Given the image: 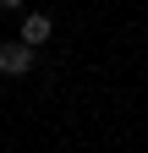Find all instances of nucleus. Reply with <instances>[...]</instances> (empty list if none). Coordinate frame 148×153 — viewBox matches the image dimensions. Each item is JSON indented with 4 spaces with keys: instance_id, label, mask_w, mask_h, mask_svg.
I'll return each mask as SVG.
<instances>
[{
    "instance_id": "1",
    "label": "nucleus",
    "mask_w": 148,
    "mask_h": 153,
    "mask_svg": "<svg viewBox=\"0 0 148 153\" xmlns=\"http://www.w3.org/2000/svg\"><path fill=\"white\" fill-rule=\"evenodd\" d=\"M0 71L6 76H22V71H33V49L16 38V44H0Z\"/></svg>"
},
{
    "instance_id": "2",
    "label": "nucleus",
    "mask_w": 148,
    "mask_h": 153,
    "mask_svg": "<svg viewBox=\"0 0 148 153\" xmlns=\"http://www.w3.org/2000/svg\"><path fill=\"white\" fill-rule=\"evenodd\" d=\"M44 38H49V16H39V11H33L28 22H22V44L33 49V44H44Z\"/></svg>"
},
{
    "instance_id": "3",
    "label": "nucleus",
    "mask_w": 148,
    "mask_h": 153,
    "mask_svg": "<svg viewBox=\"0 0 148 153\" xmlns=\"http://www.w3.org/2000/svg\"><path fill=\"white\" fill-rule=\"evenodd\" d=\"M0 6H22V0H0Z\"/></svg>"
}]
</instances>
